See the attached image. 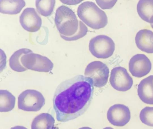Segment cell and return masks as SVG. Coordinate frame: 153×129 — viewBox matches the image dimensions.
Masks as SVG:
<instances>
[{
  "mask_svg": "<svg viewBox=\"0 0 153 129\" xmlns=\"http://www.w3.org/2000/svg\"><path fill=\"white\" fill-rule=\"evenodd\" d=\"M94 91L92 79L82 75L61 82L56 89L53 99L57 120L66 122L83 114L91 102Z\"/></svg>",
  "mask_w": 153,
  "mask_h": 129,
  "instance_id": "cell-1",
  "label": "cell"
},
{
  "mask_svg": "<svg viewBox=\"0 0 153 129\" xmlns=\"http://www.w3.org/2000/svg\"><path fill=\"white\" fill-rule=\"evenodd\" d=\"M54 21L61 37L66 41L76 40L84 37L88 32L87 26L65 6L62 5L56 9Z\"/></svg>",
  "mask_w": 153,
  "mask_h": 129,
  "instance_id": "cell-2",
  "label": "cell"
},
{
  "mask_svg": "<svg viewBox=\"0 0 153 129\" xmlns=\"http://www.w3.org/2000/svg\"><path fill=\"white\" fill-rule=\"evenodd\" d=\"M77 14L82 21L94 29L104 28L108 23V18L105 12L91 1H85L80 4Z\"/></svg>",
  "mask_w": 153,
  "mask_h": 129,
  "instance_id": "cell-3",
  "label": "cell"
},
{
  "mask_svg": "<svg viewBox=\"0 0 153 129\" xmlns=\"http://www.w3.org/2000/svg\"><path fill=\"white\" fill-rule=\"evenodd\" d=\"M89 49L92 55L96 58L106 59L113 54L115 45L112 39L109 37L100 35L90 40Z\"/></svg>",
  "mask_w": 153,
  "mask_h": 129,
  "instance_id": "cell-4",
  "label": "cell"
},
{
  "mask_svg": "<svg viewBox=\"0 0 153 129\" xmlns=\"http://www.w3.org/2000/svg\"><path fill=\"white\" fill-rule=\"evenodd\" d=\"M45 103L42 94L34 89H27L23 91L18 97L19 109L28 111H37L41 109Z\"/></svg>",
  "mask_w": 153,
  "mask_h": 129,
  "instance_id": "cell-5",
  "label": "cell"
},
{
  "mask_svg": "<svg viewBox=\"0 0 153 129\" xmlns=\"http://www.w3.org/2000/svg\"><path fill=\"white\" fill-rule=\"evenodd\" d=\"M109 73V69L105 64L100 61H94L87 65L84 75L92 79L94 86L100 88L106 84Z\"/></svg>",
  "mask_w": 153,
  "mask_h": 129,
  "instance_id": "cell-6",
  "label": "cell"
},
{
  "mask_svg": "<svg viewBox=\"0 0 153 129\" xmlns=\"http://www.w3.org/2000/svg\"><path fill=\"white\" fill-rule=\"evenodd\" d=\"M21 62L27 69L39 72H50L53 67V63L48 58L33 52L24 55Z\"/></svg>",
  "mask_w": 153,
  "mask_h": 129,
  "instance_id": "cell-7",
  "label": "cell"
},
{
  "mask_svg": "<svg viewBox=\"0 0 153 129\" xmlns=\"http://www.w3.org/2000/svg\"><path fill=\"white\" fill-rule=\"evenodd\" d=\"M109 82L114 89L121 92L130 89L133 83L132 78L126 69L120 66L115 67L112 69Z\"/></svg>",
  "mask_w": 153,
  "mask_h": 129,
  "instance_id": "cell-8",
  "label": "cell"
},
{
  "mask_svg": "<svg viewBox=\"0 0 153 129\" xmlns=\"http://www.w3.org/2000/svg\"><path fill=\"white\" fill-rule=\"evenodd\" d=\"M107 118L112 125L122 127L129 121L131 119L130 111L128 107L124 104H115L108 109Z\"/></svg>",
  "mask_w": 153,
  "mask_h": 129,
  "instance_id": "cell-9",
  "label": "cell"
},
{
  "mask_svg": "<svg viewBox=\"0 0 153 129\" xmlns=\"http://www.w3.org/2000/svg\"><path fill=\"white\" fill-rule=\"evenodd\" d=\"M128 67L129 71L133 76L140 78L150 72L152 64L145 54H137L133 56L130 60Z\"/></svg>",
  "mask_w": 153,
  "mask_h": 129,
  "instance_id": "cell-10",
  "label": "cell"
},
{
  "mask_svg": "<svg viewBox=\"0 0 153 129\" xmlns=\"http://www.w3.org/2000/svg\"><path fill=\"white\" fill-rule=\"evenodd\" d=\"M19 21L24 29L31 32L38 31L42 24V19L35 9L30 7L23 10L19 17Z\"/></svg>",
  "mask_w": 153,
  "mask_h": 129,
  "instance_id": "cell-11",
  "label": "cell"
},
{
  "mask_svg": "<svg viewBox=\"0 0 153 129\" xmlns=\"http://www.w3.org/2000/svg\"><path fill=\"white\" fill-rule=\"evenodd\" d=\"M137 94L145 103L153 105V75L142 80L138 86Z\"/></svg>",
  "mask_w": 153,
  "mask_h": 129,
  "instance_id": "cell-12",
  "label": "cell"
},
{
  "mask_svg": "<svg viewBox=\"0 0 153 129\" xmlns=\"http://www.w3.org/2000/svg\"><path fill=\"white\" fill-rule=\"evenodd\" d=\"M135 42L137 48L143 51L153 53V32L144 29L139 31L135 37Z\"/></svg>",
  "mask_w": 153,
  "mask_h": 129,
  "instance_id": "cell-13",
  "label": "cell"
},
{
  "mask_svg": "<svg viewBox=\"0 0 153 129\" xmlns=\"http://www.w3.org/2000/svg\"><path fill=\"white\" fill-rule=\"evenodd\" d=\"M25 5L23 0H1L0 12L4 14L10 15L19 13Z\"/></svg>",
  "mask_w": 153,
  "mask_h": 129,
  "instance_id": "cell-14",
  "label": "cell"
},
{
  "mask_svg": "<svg viewBox=\"0 0 153 129\" xmlns=\"http://www.w3.org/2000/svg\"><path fill=\"white\" fill-rule=\"evenodd\" d=\"M140 17L147 22L153 23V0H140L137 5Z\"/></svg>",
  "mask_w": 153,
  "mask_h": 129,
  "instance_id": "cell-15",
  "label": "cell"
},
{
  "mask_svg": "<svg viewBox=\"0 0 153 129\" xmlns=\"http://www.w3.org/2000/svg\"><path fill=\"white\" fill-rule=\"evenodd\" d=\"M53 117L48 113H42L36 116L33 119L31 129H52L54 125Z\"/></svg>",
  "mask_w": 153,
  "mask_h": 129,
  "instance_id": "cell-16",
  "label": "cell"
},
{
  "mask_svg": "<svg viewBox=\"0 0 153 129\" xmlns=\"http://www.w3.org/2000/svg\"><path fill=\"white\" fill-rule=\"evenodd\" d=\"M31 52L33 51L27 48H21L15 52L9 59V65L11 68L17 72H24L27 70L22 65L21 59L24 55Z\"/></svg>",
  "mask_w": 153,
  "mask_h": 129,
  "instance_id": "cell-17",
  "label": "cell"
},
{
  "mask_svg": "<svg viewBox=\"0 0 153 129\" xmlns=\"http://www.w3.org/2000/svg\"><path fill=\"white\" fill-rule=\"evenodd\" d=\"M15 97L7 90H0V111L7 112L12 110L15 104Z\"/></svg>",
  "mask_w": 153,
  "mask_h": 129,
  "instance_id": "cell-18",
  "label": "cell"
},
{
  "mask_svg": "<svg viewBox=\"0 0 153 129\" xmlns=\"http://www.w3.org/2000/svg\"><path fill=\"white\" fill-rule=\"evenodd\" d=\"M55 3V0H37L36 6L38 12L42 15L48 16L52 13Z\"/></svg>",
  "mask_w": 153,
  "mask_h": 129,
  "instance_id": "cell-19",
  "label": "cell"
},
{
  "mask_svg": "<svg viewBox=\"0 0 153 129\" xmlns=\"http://www.w3.org/2000/svg\"><path fill=\"white\" fill-rule=\"evenodd\" d=\"M139 117L144 124L153 127V107L146 106L140 111Z\"/></svg>",
  "mask_w": 153,
  "mask_h": 129,
  "instance_id": "cell-20",
  "label": "cell"
},
{
  "mask_svg": "<svg viewBox=\"0 0 153 129\" xmlns=\"http://www.w3.org/2000/svg\"><path fill=\"white\" fill-rule=\"evenodd\" d=\"M98 5L102 9L111 8L117 0H96Z\"/></svg>",
  "mask_w": 153,
  "mask_h": 129,
  "instance_id": "cell-21",
  "label": "cell"
},
{
  "mask_svg": "<svg viewBox=\"0 0 153 129\" xmlns=\"http://www.w3.org/2000/svg\"><path fill=\"white\" fill-rule=\"evenodd\" d=\"M10 129H27L25 127L22 126H16L11 128Z\"/></svg>",
  "mask_w": 153,
  "mask_h": 129,
  "instance_id": "cell-22",
  "label": "cell"
},
{
  "mask_svg": "<svg viewBox=\"0 0 153 129\" xmlns=\"http://www.w3.org/2000/svg\"><path fill=\"white\" fill-rule=\"evenodd\" d=\"M78 129H92V128L88 127H81L80 128H79Z\"/></svg>",
  "mask_w": 153,
  "mask_h": 129,
  "instance_id": "cell-23",
  "label": "cell"
},
{
  "mask_svg": "<svg viewBox=\"0 0 153 129\" xmlns=\"http://www.w3.org/2000/svg\"><path fill=\"white\" fill-rule=\"evenodd\" d=\"M103 129H113L111 127H106L103 128Z\"/></svg>",
  "mask_w": 153,
  "mask_h": 129,
  "instance_id": "cell-24",
  "label": "cell"
},
{
  "mask_svg": "<svg viewBox=\"0 0 153 129\" xmlns=\"http://www.w3.org/2000/svg\"><path fill=\"white\" fill-rule=\"evenodd\" d=\"M52 129H59L58 128L56 127H54Z\"/></svg>",
  "mask_w": 153,
  "mask_h": 129,
  "instance_id": "cell-25",
  "label": "cell"
},
{
  "mask_svg": "<svg viewBox=\"0 0 153 129\" xmlns=\"http://www.w3.org/2000/svg\"><path fill=\"white\" fill-rule=\"evenodd\" d=\"M151 25L152 28L153 29V23H151Z\"/></svg>",
  "mask_w": 153,
  "mask_h": 129,
  "instance_id": "cell-26",
  "label": "cell"
}]
</instances>
